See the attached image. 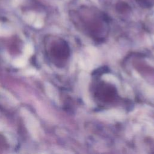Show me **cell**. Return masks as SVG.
Wrapping results in <instances>:
<instances>
[{
    "mask_svg": "<svg viewBox=\"0 0 154 154\" xmlns=\"http://www.w3.org/2000/svg\"><path fill=\"white\" fill-rule=\"evenodd\" d=\"M46 50L48 55L54 60L63 58L64 55L63 45L59 41L48 42L46 44Z\"/></svg>",
    "mask_w": 154,
    "mask_h": 154,
    "instance_id": "cell-1",
    "label": "cell"
}]
</instances>
